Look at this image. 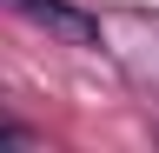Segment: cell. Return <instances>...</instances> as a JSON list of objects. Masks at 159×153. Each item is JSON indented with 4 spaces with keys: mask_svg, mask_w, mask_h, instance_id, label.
<instances>
[{
    "mask_svg": "<svg viewBox=\"0 0 159 153\" xmlns=\"http://www.w3.org/2000/svg\"><path fill=\"white\" fill-rule=\"evenodd\" d=\"M7 7L27 13V20H40V27H53V33H66L73 47H99V20L80 13V7H66V0H7Z\"/></svg>",
    "mask_w": 159,
    "mask_h": 153,
    "instance_id": "6da1fadb",
    "label": "cell"
},
{
    "mask_svg": "<svg viewBox=\"0 0 159 153\" xmlns=\"http://www.w3.org/2000/svg\"><path fill=\"white\" fill-rule=\"evenodd\" d=\"M0 146H40V133L20 127V120H0Z\"/></svg>",
    "mask_w": 159,
    "mask_h": 153,
    "instance_id": "7a4b0ae2",
    "label": "cell"
}]
</instances>
